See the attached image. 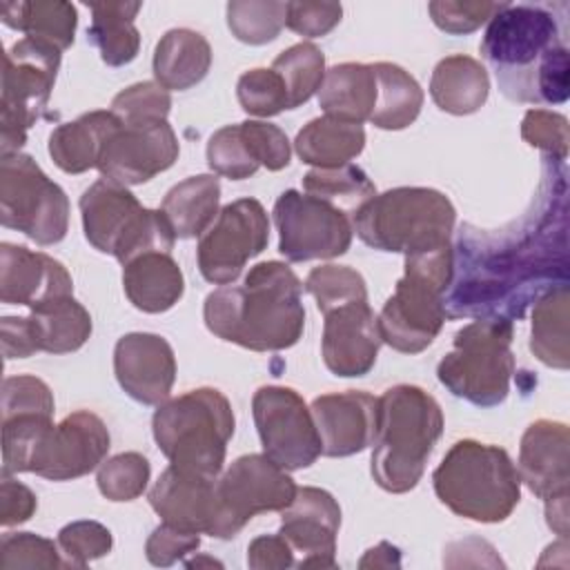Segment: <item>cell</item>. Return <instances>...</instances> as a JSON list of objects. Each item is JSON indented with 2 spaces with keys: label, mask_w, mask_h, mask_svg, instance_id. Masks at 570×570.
<instances>
[{
  "label": "cell",
  "mask_w": 570,
  "mask_h": 570,
  "mask_svg": "<svg viewBox=\"0 0 570 570\" xmlns=\"http://www.w3.org/2000/svg\"><path fill=\"white\" fill-rule=\"evenodd\" d=\"M296 483L265 454L238 456L220 479L216 494L220 505L218 539L236 537L261 512H283L296 497Z\"/></svg>",
  "instance_id": "cell-14"
},
{
  "label": "cell",
  "mask_w": 570,
  "mask_h": 570,
  "mask_svg": "<svg viewBox=\"0 0 570 570\" xmlns=\"http://www.w3.org/2000/svg\"><path fill=\"white\" fill-rule=\"evenodd\" d=\"M269 243V220L256 198L227 203L198 240L196 258L205 281L214 285L234 283L249 258Z\"/></svg>",
  "instance_id": "cell-16"
},
{
  "label": "cell",
  "mask_w": 570,
  "mask_h": 570,
  "mask_svg": "<svg viewBox=\"0 0 570 570\" xmlns=\"http://www.w3.org/2000/svg\"><path fill=\"white\" fill-rule=\"evenodd\" d=\"M234 425L232 403L216 387H198L169 399L151 419L154 439L169 465L207 479H218Z\"/></svg>",
  "instance_id": "cell-7"
},
{
  "label": "cell",
  "mask_w": 570,
  "mask_h": 570,
  "mask_svg": "<svg viewBox=\"0 0 570 570\" xmlns=\"http://www.w3.org/2000/svg\"><path fill=\"white\" fill-rule=\"evenodd\" d=\"M207 165L214 174L243 180L258 171V163L245 145L240 125H225L212 134L207 142Z\"/></svg>",
  "instance_id": "cell-44"
},
{
  "label": "cell",
  "mask_w": 570,
  "mask_h": 570,
  "mask_svg": "<svg viewBox=\"0 0 570 570\" xmlns=\"http://www.w3.org/2000/svg\"><path fill=\"white\" fill-rule=\"evenodd\" d=\"M303 289L314 296L321 314H327L330 309L354 301H367L365 278L350 265L330 263L314 267L307 274Z\"/></svg>",
  "instance_id": "cell-41"
},
{
  "label": "cell",
  "mask_w": 570,
  "mask_h": 570,
  "mask_svg": "<svg viewBox=\"0 0 570 570\" xmlns=\"http://www.w3.org/2000/svg\"><path fill=\"white\" fill-rule=\"evenodd\" d=\"M109 445L105 421L89 410H78L45 432L29 472L49 481H71L100 468Z\"/></svg>",
  "instance_id": "cell-17"
},
{
  "label": "cell",
  "mask_w": 570,
  "mask_h": 570,
  "mask_svg": "<svg viewBox=\"0 0 570 570\" xmlns=\"http://www.w3.org/2000/svg\"><path fill=\"white\" fill-rule=\"evenodd\" d=\"M570 434L568 425L550 419L530 423L519 445V479L532 494L548 501L568 497L570 483Z\"/></svg>",
  "instance_id": "cell-25"
},
{
  "label": "cell",
  "mask_w": 570,
  "mask_h": 570,
  "mask_svg": "<svg viewBox=\"0 0 570 570\" xmlns=\"http://www.w3.org/2000/svg\"><path fill=\"white\" fill-rule=\"evenodd\" d=\"M554 163H543L537 207L514 229L461 227L445 316L512 323L532 298L568 283L566 169Z\"/></svg>",
  "instance_id": "cell-1"
},
{
  "label": "cell",
  "mask_w": 570,
  "mask_h": 570,
  "mask_svg": "<svg viewBox=\"0 0 570 570\" xmlns=\"http://www.w3.org/2000/svg\"><path fill=\"white\" fill-rule=\"evenodd\" d=\"M296 154L303 163L316 169H332L347 165L365 147V129L358 122L338 120L332 116L312 118L294 140Z\"/></svg>",
  "instance_id": "cell-31"
},
{
  "label": "cell",
  "mask_w": 570,
  "mask_h": 570,
  "mask_svg": "<svg viewBox=\"0 0 570 570\" xmlns=\"http://www.w3.org/2000/svg\"><path fill=\"white\" fill-rule=\"evenodd\" d=\"M490 94L488 69L470 56L454 53L436 62L430 78V96L434 105L452 116L479 111Z\"/></svg>",
  "instance_id": "cell-29"
},
{
  "label": "cell",
  "mask_w": 570,
  "mask_h": 570,
  "mask_svg": "<svg viewBox=\"0 0 570 570\" xmlns=\"http://www.w3.org/2000/svg\"><path fill=\"white\" fill-rule=\"evenodd\" d=\"M91 27L87 40L100 51L109 67L129 65L140 49V33L134 24L140 2H91Z\"/></svg>",
  "instance_id": "cell-33"
},
{
  "label": "cell",
  "mask_w": 570,
  "mask_h": 570,
  "mask_svg": "<svg viewBox=\"0 0 570 570\" xmlns=\"http://www.w3.org/2000/svg\"><path fill=\"white\" fill-rule=\"evenodd\" d=\"M171 96L158 82H136L111 100V111L120 122H160L167 120Z\"/></svg>",
  "instance_id": "cell-47"
},
{
  "label": "cell",
  "mask_w": 570,
  "mask_h": 570,
  "mask_svg": "<svg viewBox=\"0 0 570 570\" xmlns=\"http://www.w3.org/2000/svg\"><path fill=\"white\" fill-rule=\"evenodd\" d=\"M503 2H456V0H436L428 4L432 22L452 36H463L476 31L488 22Z\"/></svg>",
  "instance_id": "cell-51"
},
{
  "label": "cell",
  "mask_w": 570,
  "mask_h": 570,
  "mask_svg": "<svg viewBox=\"0 0 570 570\" xmlns=\"http://www.w3.org/2000/svg\"><path fill=\"white\" fill-rule=\"evenodd\" d=\"M274 223L278 229V252L289 263L314 258H336L352 245V223L336 205L285 189L274 203Z\"/></svg>",
  "instance_id": "cell-13"
},
{
  "label": "cell",
  "mask_w": 570,
  "mask_h": 570,
  "mask_svg": "<svg viewBox=\"0 0 570 570\" xmlns=\"http://www.w3.org/2000/svg\"><path fill=\"white\" fill-rule=\"evenodd\" d=\"M512 323L476 318L454 334L452 350L439 361L436 376L454 396L494 407L508 399L514 374Z\"/></svg>",
  "instance_id": "cell-10"
},
{
  "label": "cell",
  "mask_w": 570,
  "mask_h": 570,
  "mask_svg": "<svg viewBox=\"0 0 570 570\" xmlns=\"http://www.w3.org/2000/svg\"><path fill=\"white\" fill-rule=\"evenodd\" d=\"M376 107L370 122L379 129L399 131L410 127L423 107V89L414 76L394 62H374Z\"/></svg>",
  "instance_id": "cell-36"
},
{
  "label": "cell",
  "mask_w": 570,
  "mask_h": 570,
  "mask_svg": "<svg viewBox=\"0 0 570 570\" xmlns=\"http://www.w3.org/2000/svg\"><path fill=\"white\" fill-rule=\"evenodd\" d=\"M38 508V497L20 481H13L9 474L2 472L0 481V523L4 528L24 523L33 517Z\"/></svg>",
  "instance_id": "cell-54"
},
{
  "label": "cell",
  "mask_w": 570,
  "mask_h": 570,
  "mask_svg": "<svg viewBox=\"0 0 570 570\" xmlns=\"http://www.w3.org/2000/svg\"><path fill=\"white\" fill-rule=\"evenodd\" d=\"M27 318L38 352L69 354L80 350L91 336V316L73 296H62L36 307Z\"/></svg>",
  "instance_id": "cell-34"
},
{
  "label": "cell",
  "mask_w": 570,
  "mask_h": 570,
  "mask_svg": "<svg viewBox=\"0 0 570 570\" xmlns=\"http://www.w3.org/2000/svg\"><path fill=\"white\" fill-rule=\"evenodd\" d=\"M227 27L245 45H267L285 27L287 2L276 0H232L227 2Z\"/></svg>",
  "instance_id": "cell-40"
},
{
  "label": "cell",
  "mask_w": 570,
  "mask_h": 570,
  "mask_svg": "<svg viewBox=\"0 0 570 570\" xmlns=\"http://www.w3.org/2000/svg\"><path fill=\"white\" fill-rule=\"evenodd\" d=\"M114 537L98 521H71L58 532V548L65 557V568H85L89 561L109 554Z\"/></svg>",
  "instance_id": "cell-45"
},
{
  "label": "cell",
  "mask_w": 570,
  "mask_h": 570,
  "mask_svg": "<svg viewBox=\"0 0 570 570\" xmlns=\"http://www.w3.org/2000/svg\"><path fill=\"white\" fill-rule=\"evenodd\" d=\"M122 287L136 309L160 314L183 298L185 278L171 254L147 252L122 265Z\"/></svg>",
  "instance_id": "cell-26"
},
{
  "label": "cell",
  "mask_w": 570,
  "mask_h": 570,
  "mask_svg": "<svg viewBox=\"0 0 570 570\" xmlns=\"http://www.w3.org/2000/svg\"><path fill=\"white\" fill-rule=\"evenodd\" d=\"M432 485L456 517L479 523L505 521L521 499V479L510 454L474 439H461L448 450Z\"/></svg>",
  "instance_id": "cell-5"
},
{
  "label": "cell",
  "mask_w": 570,
  "mask_h": 570,
  "mask_svg": "<svg viewBox=\"0 0 570 570\" xmlns=\"http://www.w3.org/2000/svg\"><path fill=\"white\" fill-rule=\"evenodd\" d=\"M38 352L27 316L2 318V354L4 358H27Z\"/></svg>",
  "instance_id": "cell-56"
},
{
  "label": "cell",
  "mask_w": 570,
  "mask_h": 570,
  "mask_svg": "<svg viewBox=\"0 0 570 570\" xmlns=\"http://www.w3.org/2000/svg\"><path fill=\"white\" fill-rule=\"evenodd\" d=\"M236 98L243 111L258 118H269L287 109L285 85L272 67L245 71L236 82Z\"/></svg>",
  "instance_id": "cell-43"
},
{
  "label": "cell",
  "mask_w": 570,
  "mask_h": 570,
  "mask_svg": "<svg viewBox=\"0 0 570 570\" xmlns=\"http://www.w3.org/2000/svg\"><path fill=\"white\" fill-rule=\"evenodd\" d=\"M479 49L512 100L548 105L568 100V47L548 7L503 2L488 20Z\"/></svg>",
  "instance_id": "cell-2"
},
{
  "label": "cell",
  "mask_w": 570,
  "mask_h": 570,
  "mask_svg": "<svg viewBox=\"0 0 570 570\" xmlns=\"http://www.w3.org/2000/svg\"><path fill=\"white\" fill-rule=\"evenodd\" d=\"M452 261V245L405 256V272L376 316L383 343L403 354H419L432 345L445 321Z\"/></svg>",
  "instance_id": "cell-8"
},
{
  "label": "cell",
  "mask_w": 570,
  "mask_h": 570,
  "mask_svg": "<svg viewBox=\"0 0 570 570\" xmlns=\"http://www.w3.org/2000/svg\"><path fill=\"white\" fill-rule=\"evenodd\" d=\"M220 183L216 174H198L174 185L163 198V214L167 216L176 238L203 236L218 216Z\"/></svg>",
  "instance_id": "cell-32"
},
{
  "label": "cell",
  "mask_w": 570,
  "mask_h": 570,
  "mask_svg": "<svg viewBox=\"0 0 570 570\" xmlns=\"http://www.w3.org/2000/svg\"><path fill=\"white\" fill-rule=\"evenodd\" d=\"M238 125H240V134L245 138L247 149L252 151L254 160L261 167L269 171H278L289 165L292 147L281 127L265 120H245Z\"/></svg>",
  "instance_id": "cell-50"
},
{
  "label": "cell",
  "mask_w": 570,
  "mask_h": 570,
  "mask_svg": "<svg viewBox=\"0 0 570 570\" xmlns=\"http://www.w3.org/2000/svg\"><path fill=\"white\" fill-rule=\"evenodd\" d=\"M341 16L338 2H287L285 27L303 38H321L341 22Z\"/></svg>",
  "instance_id": "cell-52"
},
{
  "label": "cell",
  "mask_w": 570,
  "mask_h": 570,
  "mask_svg": "<svg viewBox=\"0 0 570 570\" xmlns=\"http://www.w3.org/2000/svg\"><path fill=\"white\" fill-rule=\"evenodd\" d=\"M272 69L281 76L287 91V109L305 105L323 85L325 78V56L312 42H296L281 51Z\"/></svg>",
  "instance_id": "cell-38"
},
{
  "label": "cell",
  "mask_w": 570,
  "mask_h": 570,
  "mask_svg": "<svg viewBox=\"0 0 570 570\" xmlns=\"http://www.w3.org/2000/svg\"><path fill=\"white\" fill-rule=\"evenodd\" d=\"M62 296H73V281L60 261L22 245H0L2 303L36 309Z\"/></svg>",
  "instance_id": "cell-24"
},
{
  "label": "cell",
  "mask_w": 570,
  "mask_h": 570,
  "mask_svg": "<svg viewBox=\"0 0 570 570\" xmlns=\"http://www.w3.org/2000/svg\"><path fill=\"white\" fill-rule=\"evenodd\" d=\"M247 566L254 570H283L296 566V557L283 534H261L247 546Z\"/></svg>",
  "instance_id": "cell-55"
},
{
  "label": "cell",
  "mask_w": 570,
  "mask_h": 570,
  "mask_svg": "<svg viewBox=\"0 0 570 570\" xmlns=\"http://www.w3.org/2000/svg\"><path fill=\"white\" fill-rule=\"evenodd\" d=\"M358 566L361 568H392V566L399 568L401 566L399 548H394L387 541H381L365 552V557L358 561Z\"/></svg>",
  "instance_id": "cell-57"
},
{
  "label": "cell",
  "mask_w": 570,
  "mask_h": 570,
  "mask_svg": "<svg viewBox=\"0 0 570 570\" xmlns=\"http://www.w3.org/2000/svg\"><path fill=\"white\" fill-rule=\"evenodd\" d=\"M198 546H200V534L178 530L163 521L160 525H156L151 530V534L145 543V554L151 566L167 568V566L185 559L187 554L196 552Z\"/></svg>",
  "instance_id": "cell-53"
},
{
  "label": "cell",
  "mask_w": 570,
  "mask_h": 570,
  "mask_svg": "<svg viewBox=\"0 0 570 570\" xmlns=\"http://www.w3.org/2000/svg\"><path fill=\"white\" fill-rule=\"evenodd\" d=\"M154 512L169 525L218 539L220 505L216 479L165 468L147 494Z\"/></svg>",
  "instance_id": "cell-23"
},
{
  "label": "cell",
  "mask_w": 570,
  "mask_h": 570,
  "mask_svg": "<svg viewBox=\"0 0 570 570\" xmlns=\"http://www.w3.org/2000/svg\"><path fill=\"white\" fill-rule=\"evenodd\" d=\"M252 414L263 454L283 470L309 468L321 456V436L303 396L285 385H263L254 392Z\"/></svg>",
  "instance_id": "cell-15"
},
{
  "label": "cell",
  "mask_w": 570,
  "mask_h": 570,
  "mask_svg": "<svg viewBox=\"0 0 570 570\" xmlns=\"http://www.w3.org/2000/svg\"><path fill=\"white\" fill-rule=\"evenodd\" d=\"M82 229L89 245L122 265L147 252L171 254L176 234L163 209H147L120 183L96 180L80 196Z\"/></svg>",
  "instance_id": "cell-9"
},
{
  "label": "cell",
  "mask_w": 570,
  "mask_h": 570,
  "mask_svg": "<svg viewBox=\"0 0 570 570\" xmlns=\"http://www.w3.org/2000/svg\"><path fill=\"white\" fill-rule=\"evenodd\" d=\"M321 454L352 456L374 443L379 428V399L363 390L321 394L309 405Z\"/></svg>",
  "instance_id": "cell-22"
},
{
  "label": "cell",
  "mask_w": 570,
  "mask_h": 570,
  "mask_svg": "<svg viewBox=\"0 0 570 570\" xmlns=\"http://www.w3.org/2000/svg\"><path fill=\"white\" fill-rule=\"evenodd\" d=\"M356 236L379 249L403 256L428 254L450 245L456 209L432 187H394L374 194L354 212Z\"/></svg>",
  "instance_id": "cell-6"
},
{
  "label": "cell",
  "mask_w": 570,
  "mask_h": 570,
  "mask_svg": "<svg viewBox=\"0 0 570 570\" xmlns=\"http://www.w3.org/2000/svg\"><path fill=\"white\" fill-rule=\"evenodd\" d=\"M0 16L7 27L27 33V38L49 42L60 51L73 45L78 13L71 2H62V0L2 2Z\"/></svg>",
  "instance_id": "cell-35"
},
{
  "label": "cell",
  "mask_w": 570,
  "mask_h": 570,
  "mask_svg": "<svg viewBox=\"0 0 570 570\" xmlns=\"http://www.w3.org/2000/svg\"><path fill=\"white\" fill-rule=\"evenodd\" d=\"M180 145L167 120L120 122L102 147L98 169L102 178L120 185H142L167 171L178 158Z\"/></svg>",
  "instance_id": "cell-18"
},
{
  "label": "cell",
  "mask_w": 570,
  "mask_h": 570,
  "mask_svg": "<svg viewBox=\"0 0 570 570\" xmlns=\"http://www.w3.org/2000/svg\"><path fill=\"white\" fill-rule=\"evenodd\" d=\"M323 323V363L334 376H365L379 356L381 332L367 301L330 309Z\"/></svg>",
  "instance_id": "cell-21"
},
{
  "label": "cell",
  "mask_w": 570,
  "mask_h": 570,
  "mask_svg": "<svg viewBox=\"0 0 570 570\" xmlns=\"http://www.w3.org/2000/svg\"><path fill=\"white\" fill-rule=\"evenodd\" d=\"M443 412L432 394L416 385H394L379 396V428L370 472L379 488L403 494L416 488L441 439Z\"/></svg>",
  "instance_id": "cell-4"
},
{
  "label": "cell",
  "mask_w": 570,
  "mask_h": 570,
  "mask_svg": "<svg viewBox=\"0 0 570 570\" xmlns=\"http://www.w3.org/2000/svg\"><path fill=\"white\" fill-rule=\"evenodd\" d=\"M303 189L305 194L336 205L338 209L347 207L352 212H356L367 198L376 194V187L367 174L352 163L332 169H309L303 176Z\"/></svg>",
  "instance_id": "cell-39"
},
{
  "label": "cell",
  "mask_w": 570,
  "mask_h": 570,
  "mask_svg": "<svg viewBox=\"0 0 570 570\" xmlns=\"http://www.w3.org/2000/svg\"><path fill=\"white\" fill-rule=\"evenodd\" d=\"M154 78L167 91H185L198 85L212 67V47L194 29H169L154 51Z\"/></svg>",
  "instance_id": "cell-28"
},
{
  "label": "cell",
  "mask_w": 570,
  "mask_h": 570,
  "mask_svg": "<svg viewBox=\"0 0 570 570\" xmlns=\"http://www.w3.org/2000/svg\"><path fill=\"white\" fill-rule=\"evenodd\" d=\"M65 559L60 554L58 541L38 537L33 532H9L0 541V568H62Z\"/></svg>",
  "instance_id": "cell-46"
},
{
  "label": "cell",
  "mask_w": 570,
  "mask_h": 570,
  "mask_svg": "<svg viewBox=\"0 0 570 570\" xmlns=\"http://www.w3.org/2000/svg\"><path fill=\"white\" fill-rule=\"evenodd\" d=\"M338 528V501L327 490L305 485L283 510L278 534L292 546L298 568H336Z\"/></svg>",
  "instance_id": "cell-19"
},
{
  "label": "cell",
  "mask_w": 570,
  "mask_h": 570,
  "mask_svg": "<svg viewBox=\"0 0 570 570\" xmlns=\"http://www.w3.org/2000/svg\"><path fill=\"white\" fill-rule=\"evenodd\" d=\"M546 521L550 530L568 539V497H554L546 501Z\"/></svg>",
  "instance_id": "cell-58"
},
{
  "label": "cell",
  "mask_w": 570,
  "mask_h": 570,
  "mask_svg": "<svg viewBox=\"0 0 570 570\" xmlns=\"http://www.w3.org/2000/svg\"><path fill=\"white\" fill-rule=\"evenodd\" d=\"M118 127L120 118L111 109L87 111L51 131L49 156L67 174L89 171L98 167L102 147Z\"/></svg>",
  "instance_id": "cell-27"
},
{
  "label": "cell",
  "mask_w": 570,
  "mask_h": 570,
  "mask_svg": "<svg viewBox=\"0 0 570 570\" xmlns=\"http://www.w3.org/2000/svg\"><path fill=\"white\" fill-rule=\"evenodd\" d=\"M318 107L338 120L358 125L370 120L376 107L374 65L341 62L327 69L318 89Z\"/></svg>",
  "instance_id": "cell-30"
},
{
  "label": "cell",
  "mask_w": 570,
  "mask_h": 570,
  "mask_svg": "<svg viewBox=\"0 0 570 570\" xmlns=\"http://www.w3.org/2000/svg\"><path fill=\"white\" fill-rule=\"evenodd\" d=\"M149 461L140 452H120L100 463L96 483L105 499L109 501H134L149 483Z\"/></svg>",
  "instance_id": "cell-42"
},
{
  "label": "cell",
  "mask_w": 570,
  "mask_h": 570,
  "mask_svg": "<svg viewBox=\"0 0 570 570\" xmlns=\"http://www.w3.org/2000/svg\"><path fill=\"white\" fill-rule=\"evenodd\" d=\"M185 566L187 568H198V566H220L218 561H214V559H209V557H205V559H194V561H185Z\"/></svg>",
  "instance_id": "cell-59"
},
{
  "label": "cell",
  "mask_w": 570,
  "mask_h": 570,
  "mask_svg": "<svg viewBox=\"0 0 570 570\" xmlns=\"http://www.w3.org/2000/svg\"><path fill=\"white\" fill-rule=\"evenodd\" d=\"M60 49L36 38H22L4 51L0 96V149L18 151L27 131L45 114L60 69Z\"/></svg>",
  "instance_id": "cell-11"
},
{
  "label": "cell",
  "mask_w": 570,
  "mask_h": 570,
  "mask_svg": "<svg viewBox=\"0 0 570 570\" xmlns=\"http://www.w3.org/2000/svg\"><path fill=\"white\" fill-rule=\"evenodd\" d=\"M303 283L289 265L265 261L254 265L243 285H223L207 294L203 318L207 330L252 352H278L298 343L305 327Z\"/></svg>",
  "instance_id": "cell-3"
},
{
  "label": "cell",
  "mask_w": 570,
  "mask_h": 570,
  "mask_svg": "<svg viewBox=\"0 0 570 570\" xmlns=\"http://www.w3.org/2000/svg\"><path fill=\"white\" fill-rule=\"evenodd\" d=\"M530 350L541 363L557 370H568V283L539 296L532 312Z\"/></svg>",
  "instance_id": "cell-37"
},
{
  "label": "cell",
  "mask_w": 570,
  "mask_h": 570,
  "mask_svg": "<svg viewBox=\"0 0 570 570\" xmlns=\"http://www.w3.org/2000/svg\"><path fill=\"white\" fill-rule=\"evenodd\" d=\"M0 223L38 245H56L67 236L69 198L27 154L0 158Z\"/></svg>",
  "instance_id": "cell-12"
},
{
  "label": "cell",
  "mask_w": 570,
  "mask_h": 570,
  "mask_svg": "<svg viewBox=\"0 0 570 570\" xmlns=\"http://www.w3.org/2000/svg\"><path fill=\"white\" fill-rule=\"evenodd\" d=\"M521 138L546 154V158L563 163L568 158V118L548 109H528L521 120Z\"/></svg>",
  "instance_id": "cell-49"
},
{
  "label": "cell",
  "mask_w": 570,
  "mask_h": 570,
  "mask_svg": "<svg viewBox=\"0 0 570 570\" xmlns=\"http://www.w3.org/2000/svg\"><path fill=\"white\" fill-rule=\"evenodd\" d=\"M114 374L127 396L142 405H160L176 381L174 350L160 334H125L114 347Z\"/></svg>",
  "instance_id": "cell-20"
},
{
  "label": "cell",
  "mask_w": 570,
  "mask_h": 570,
  "mask_svg": "<svg viewBox=\"0 0 570 570\" xmlns=\"http://www.w3.org/2000/svg\"><path fill=\"white\" fill-rule=\"evenodd\" d=\"M56 403L49 385L31 374L9 376L2 383V419L20 414L53 416Z\"/></svg>",
  "instance_id": "cell-48"
}]
</instances>
